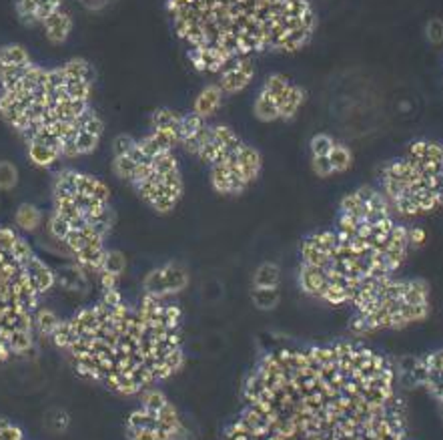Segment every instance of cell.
Wrapping results in <instances>:
<instances>
[{
    "label": "cell",
    "mask_w": 443,
    "mask_h": 440,
    "mask_svg": "<svg viewBox=\"0 0 443 440\" xmlns=\"http://www.w3.org/2000/svg\"><path fill=\"white\" fill-rule=\"evenodd\" d=\"M223 440H413L399 368L357 340L275 348Z\"/></svg>",
    "instance_id": "6da1fadb"
},
{
    "label": "cell",
    "mask_w": 443,
    "mask_h": 440,
    "mask_svg": "<svg viewBox=\"0 0 443 440\" xmlns=\"http://www.w3.org/2000/svg\"><path fill=\"white\" fill-rule=\"evenodd\" d=\"M50 342L77 374L119 396H139L171 380L185 364L183 311L173 300L143 293L128 304L119 288L61 318Z\"/></svg>",
    "instance_id": "7a4b0ae2"
},
{
    "label": "cell",
    "mask_w": 443,
    "mask_h": 440,
    "mask_svg": "<svg viewBox=\"0 0 443 440\" xmlns=\"http://www.w3.org/2000/svg\"><path fill=\"white\" fill-rule=\"evenodd\" d=\"M410 249V228L397 221L380 189L357 187L341 199L333 228L303 240L301 292L351 308L367 290L396 276Z\"/></svg>",
    "instance_id": "3957f363"
},
{
    "label": "cell",
    "mask_w": 443,
    "mask_h": 440,
    "mask_svg": "<svg viewBox=\"0 0 443 440\" xmlns=\"http://www.w3.org/2000/svg\"><path fill=\"white\" fill-rule=\"evenodd\" d=\"M57 286V272L15 229L0 228V364L36 342V314Z\"/></svg>",
    "instance_id": "277c9868"
},
{
    "label": "cell",
    "mask_w": 443,
    "mask_h": 440,
    "mask_svg": "<svg viewBox=\"0 0 443 440\" xmlns=\"http://www.w3.org/2000/svg\"><path fill=\"white\" fill-rule=\"evenodd\" d=\"M380 191L397 217H419L443 207V145L415 141L380 173Z\"/></svg>",
    "instance_id": "5b68a950"
},
{
    "label": "cell",
    "mask_w": 443,
    "mask_h": 440,
    "mask_svg": "<svg viewBox=\"0 0 443 440\" xmlns=\"http://www.w3.org/2000/svg\"><path fill=\"white\" fill-rule=\"evenodd\" d=\"M351 310L349 330L359 338L399 332L428 320L431 292L423 279L387 277L367 290Z\"/></svg>",
    "instance_id": "8992f818"
},
{
    "label": "cell",
    "mask_w": 443,
    "mask_h": 440,
    "mask_svg": "<svg viewBox=\"0 0 443 440\" xmlns=\"http://www.w3.org/2000/svg\"><path fill=\"white\" fill-rule=\"evenodd\" d=\"M52 212L48 215V233L63 244L77 229H95L105 237L111 233L114 213L111 189L107 183L80 171H61L52 185Z\"/></svg>",
    "instance_id": "52a82bcc"
},
{
    "label": "cell",
    "mask_w": 443,
    "mask_h": 440,
    "mask_svg": "<svg viewBox=\"0 0 443 440\" xmlns=\"http://www.w3.org/2000/svg\"><path fill=\"white\" fill-rule=\"evenodd\" d=\"M125 430L127 440H183L187 434L181 412L160 388L137 396V406L130 410Z\"/></svg>",
    "instance_id": "ba28073f"
},
{
    "label": "cell",
    "mask_w": 443,
    "mask_h": 440,
    "mask_svg": "<svg viewBox=\"0 0 443 440\" xmlns=\"http://www.w3.org/2000/svg\"><path fill=\"white\" fill-rule=\"evenodd\" d=\"M407 378L412 386L426 392L440 412H443V348L413 358L407 368Z\"/></svg>",
    "instance_id": "9c48e42d"
},
{
    "label": "cell",
    "mask_w": 443,
    "mask_h": 440,
    "mask_svg": "<svg viewBox=\"0 0 443 440\" xmlns=\"http://www.w3.org/2000/svg\"><path fill=\"white\" fill-rule=\"evenodd\" d=\"M187 284H189L187 270L179 263H167L163 267L153 270L151 274H147L143 288L144 293H149V295L171 300L173 295L183 292L187 288Z\"/></svg>",
    "instance_id": "30bf717a"
},
{
    "label": "cell",
    "mask_w": 443,
    "mask_h": 440,
    "mask_svg": "<svg viewBox=\"0 0 443 440\" xmlns=\"http://www.w3.org/2000/svg\"><path fill=\"white\" fill-rule=\"evenodd\" d=\"M253 61L249 57H237L221 73L219 87H221L223 93L235 95V93H241L245 87H249V82L253 81Z\"/></svg>",
    "instance_id": "8fae6325"
},
{
    "label": "cell",
    "mask_w": 443,
    "mask_h": 440,
    "mask_svg": "<svg viewBox=\"0 0 443 440\" xmlns=\"http://www.w3.org/2000/svg\"><path fill=\"white\" fill-rule=\"evenodd\" d=\"M43 29H45V36H47L48 43L63 45L64 41L68 38L70 31H73V18H70V15L66 10L59 8L57 13H52L43 22Z\"/></svg>",
    "instance_id": "7c38bea8"
},
{
    "label": "cell",
    "mask_w": 443,
    "mask_h": 440,
    "mask_svg": "<svg viewBox=\"0 0 443 440\" xmlns=\"http://www.w3.org/2000/svg\"><path fill=\"white\" fill-rule=\"evenodd\" d=\"M223 95H225V93H223L219 85H209V87H205V89L199 93V97L195 98L193 113L203 117V119H209L211 115L221 107Z\"/></svg>",
    "instance_id": "4fadbf2b"
},
{
    "label": "cell",
    "mask_w": 443,
    "mask_h": 440,
    "mask_svg": "<svg viewBox=\"0 0 443 440\" xmlns=\"http://www.w3.org/2000/svg\"><path fill=\"white\" fill-rule=\"evenodd\" d=\"M15 221H16V228L22 229L24 233H31V231H36V229L43 226L45 217H43V212H40L36 205L22 203V205L16 210Z\"/></svg>",
    "instance_id": "5bb4252c"
},
{
    "label": "cell",
    "mask_w": 443,
    "mask_h": 440,
    "mask_svg": "<svg viewBox=\"0 0 443 440\" xmlns=\"http://www.w3.org/2000/svg\"><path fill=\"white\" fill-rule=\"evenodd\" d=\"M303 103H305V89L297 87V85H291L285 98H283V103H281V107H279V119H285V121L293 119L297 115V111L303 107Z\"/></svg>",
    "instance_id": "9a60e30c"
},
{
    "label": "cell",
    "mask_w": 443,
    "mask_h": 440,
    "mask_svg": "<svg viewBox=\"0 0 443 440\" xmlns=\"http://www.w3.org/2000/svg\"><path fill=\"white\" fill-rule=\"evenodd\" d=\"M279 279H281L279 265L273 261H265L255 270L253 288H279Z\"/></svg>",
    "instance_id": "2e32d148"
},
{
    "label": "cell",
    "mask_w": 443,
    "mask_h": 440,
    "mask_svg": "<svg viewBox=\"0 0 443 440\" xmlns=\"http://www.w3.org/2000/svg\"><path fill=\"white\" fill-rule=\"evenodd\" d=\"M32 65L29 50L20 45H8L0 49V66H29Z\"/></svg>",
    "instance_id": "e0dca14e"
},
{
    "label": "cell",
    "mask_w": 443,
    "mask_h": 440,
    "mask_svg": "<svg viewBox=\"0 0 443 440\" xmlns=\"http://www.w3.org/2000/svg\"><path fill=\"white\" fill-rule=\"evenodd\" d=\"M27 151H29V159L36 167H50V165H54L61 159V155L54 149H50L47 145H40V143H29Z\"/></svg>",
    "instance_id": "ac0fdd59"
},
{
    "label": "cell",
    "mask_w": 443,
    "mask_h": 440,
    "mask_svg": "<svg viewBox=\"0 0 443 440\" xmlns=\"http://www.w3.org/2000/svg\"><path fill=\"white\" fill-rule=\"evenodd\" d=\"M255 115L263 123H271V121L279 119V107L265 91H261V95L255 98Z\"/></svg>",
    "instance_id": "d6986e66"
},
{
    "label": "cell",
    "mask_w": 443,
    "mask_h": 440,
    "mask_svg": "<svg viewBox=\"0 0 443 440\" xmlns=\"http://www.w3.org/2000/svg\"><path fill=\"white\" fill-rule=\"evenodd\" d=\"M66 79H84V81H95V68L82 59H73L61 66Z\"/></svg>",
    "instance_id": "ffe728a7"
},
{
    "label": "cell",
    "mask_w": 443,
    "mask_h": 440,
    "mask_svg": "<svg viewBox=\"0 0 443 440\" xmlns=\"http://www.w3.org/2000/svg\"><path fill=\"white\" fill-rule=\"evenodd\" d=\"M329 163H331L335 173H345V171H349L351 165H353V153H351V149L347 145H343V143H335L331 153H329Z\"/></svg>",
    "instance_id": "44dd1931"
},
{
    "label": "cell",
    "mask_w": 443,
    "mask_h": 440,
    "mask_svg": "<svg viewBox=\"0 0 443 440\" xmlns=\"http://www.w3.org/2000/svg\"><path fill=\"white\" fill-rule=\"evenodd\" d=\"M251 298H253V304L259 310L269 311L273 308H277L281 293H279V288H253Z\"/></svg>",
    "instance_id": "7402d4cb"
},
{
    "label": "cell",
    "mask_w": 443,
    "mask_h": 440,
    "mask_svg": "<svg viewBox=\"0 0 443 440\" xmlns=\"http://www.w3.org/2000/svg\"><path fill=\"white\" fill-rule=\"evenodd\" d=\"M289 87H291V82L287 81L283 75H271L269 79L265 81V85H263V91L277 103V107H281Z\"/></svg>",
    "instance_id": "603a6c76"
},
{
    "label": "cell",
    "mask_w": 443,
    "mask_h": 440,
    "mask_svg": "<svg viewBox=\"0 0 443 440\" xmlns=\"http://www.w3.org/2000/svg\"><path fill=\"white\" fill-rule=\"evenodd\" d=\"M181 119L183 115H179L173 109H157L151 117V123L153 129H181Z\"/></svg>",
    "instance_id": "cb8c5ba5"
},
{
    "label": "cell",
    "mask_w": 443,
    "mask_h": 440,
    "mask_svg": "<svg viewBox=\"0 0 443 440\" xmlns=\"http://www.w3.org/2000/svg\"><path fill=\"white\" fill-rule=\"evenodd\" d=\"M125 267H127V260H125V256L121 251H107L105 261H103V267H100V272L96 276L109 274L112 277H121L123 272H125Z\"/></svg>",
    "instance_id": "d4e9b609"
},
{
    "label": "cell",
    "mask_w": 443,
    "mask_h": 440,
    "mask_svg": "<svg viewBox=\"0 0 443 440\" xmlns=\"http://www.w3.org/2000/svg\"><path fill=\"white\" fill-rule=\"evenodd\" d=\"M311 31H307V29H297V31H291V33L285 34V38H283V43H281V47L279 50H283V52H295V50L303 49L307 43H309V38H311Z\"/></svg>",
    "instance_id": "484cf974"
},
{
    "label": "cell",
    "mask_w": 443,
    "mask_h": 440,
    "mask_svg": "<svg viewBox=\"0 0 443 440\" xmlns=\"http://www.w3.org/2000/svg\"><path fill=\"white\" fill-rule=\"evenodd\" d=\"M18 183V169L10 161H0V191H10Z\"/></svg>",
    "instance_id": "4316f807"
},
{
    "label": "cell",
    "mask_w": 443,
    "mask_h": 440,
    "mask_svg": "<svg viewBox=\"0 0 443 440\" xmlns=\"http://www.w3.org/2000/svg\"><path fill=\"white\" fill-rule=\"evenodd\" d=\"M207 125V119L203 117H199V115L195 113H189V115H183V119H181V141L183 139H187L190 135H195V133H199V131L203 129ZM181 145V143H179Z\"/></svg>",
    "instance_id": "83f0119b"
},
{
    "label": "cell",
    "mask_w": 443,
    "mask_h": 440,
    "mask_svg": "<svg viewBox=\"0 0 443 440\" xmlns=\"http://www.w3.org/2000/svg\"><path fill=\"white\" fill-rule=\"evenodd\" d=\"M335 139H333L331 135H325V133H319L315 135L313 139H311V155L313 157H329V153H331V149L335 147Z\"/></svg>",
    "instance_id": "f1b7e54d"
},
{
    "label": "cell",
    "mask_w": 443,
    "mask_h": 440,
    "mask_svg": "<svg viewBox=\"0 0 443 440\" xmlns=\"http://www.w3.org/2000/svg\"><path fill=\"white\" fill-rule=\"evenodd\" d=\"M0 440H29L27 434L22 432L20 426H16L15 423L0 418Z\"/></svg>",
    "instance_id": "f546056e"
},
{
    "label": "cell",
    "mask_w": 443,
    "mask_h": 440,
    "mask_svg": "<svg viewBox=\"0 0 443 440\" xmlns=\"http://www.w3.org/2000/svg\"><path fill=\"white\" fill-rule=\"evenodd\" d=\"M426 34H428V41L431 45H442L443 43V20L440 18H433L429 20L428 29H426Z\"/></svg>",
    "instance_id": "4dcf8cb0"
},
{
    "label": "cell",
    "mask_w": 443,
    "mask_h": 440,
    "mask_svg": "<svg viewBox=\"0 0 443 440\" xmlns=\"http://www.w3.org/2000/svg\"><path fill=\"white\" fill-rule=\"evenodd\" d=\"M137 139H133L130 135H119L114 141H112V155L114 157H121V155H127L130 151V147L135 145Z\"/></svg>",
    "instance_id": "1f68e13d"
},
{
    "label": "cell",
    "mask_w": 443,
    "mask_h": 440,
    "mask_svg": "<svg viewBox=\"0 0 443 440\" xmlns=\"http://www.w3.org/2000/svg\"><path fill=\"white\" fill-rule=\"evenodd\" d=\"M313 171H315L319 177H331L335 175L331 163H329V157H313Z\"/></svg>",
    "instance_id": "d6a6232c"
},
{
    "label": "cell",
    "mask_w": 443,
    "mask_h": 440,
    "mask_svg": "<svg viewBox=\"0 0 443 440\" xmlns=\"http://www.w3.org/2000/svg\"><path fill=\"white\" fill-rule=\"evenodd\" d=\"M426 244V231L421 228H410V247L417 249Z\"/></svg>",
    "instance_id": "836d02e7"
},
{
    "label": "cell",
    "mask_w": 443,
    "mask_h": 440,
    "mask_svg": "<svg viewBox=\"0 0 443 440\" xmlns=\"http://www.w3.org/2000/svg\"><path fill=\"white\" fill-rule=\"evenodd\" d=\"M301 20V27L303 29H307V31H315V27H317V17H315V13H313V8H309L303 17L299 18Z\"/></svg>",
    "instance_id": "e575fe53"
},
{
    "label": "cell",
    "mask_w": 443,
    "mask_h": 440,
    "mask_svg": "<svg viewBox=\"0 0 443 440\" xmlns=\"http://www.w3.org/2000/svg\"><path fill=\"white\" fill-rule=\"evenodd\" d=\"M111 0H80V4L87 8V10H100V8H105L107 4H109Z\"/></svg>",
    "instance_id": "d590c367"
},
{
    "label": "cell",
    "mask_w": 443,
    "mask_h": 440,
    "mask_svg": "<svg viewBox=\"0 0 443 440\" xmlns=\"http://www.w3.org/2000/svg\"><path fill=\"white\" fill-rule=\"evenodd\" d=\"M442 416H443V412H442Z\"/></svg>",
    "instance_id": "8d00e7d4"
}]
</instances>
